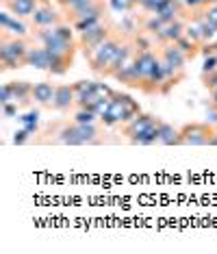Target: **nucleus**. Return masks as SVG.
I'll list each match as a JSON object with an SVG mask.
<instances>
[{"instance_id": "obj_24", "label": "nucleus", "mask_w": 217, "mask_h": 254, "mask_svg": "<svg viewBox=\"0 0 217 254\" xmlns=\"http://www.w3.org/2000/svg\"><path fill=\"white\" fill-rule=\"evenodd\" d=\"M72 120L74 122H81V124H96L100 118L94 111H89V109H74Z\"/></svg>"}, {"instance_id": "obj_35", "label": "nucleus", "mask_w": 217, "mask_h": 254, "mask_svg": "<svg viewBox=\"0 0 217 254\" xmlns=\"http://www.w3.org/2000/svg\"><path fill=\"white\" fill-rule=\"evenodd\" d=\"M202 13L207 15V18L213 22V24H217V4H211V7H207V9H202Z\"/></svg>"}, {"instance_id": "obj_7", "label": "nucleus", "mask_w": 217, "mask_h": 254, "mask_svg": "<svg viewBox=\"0 0 217 254\" xmlns=\"http://www.w3.org/2000/svg\"><path fill=\"white\" fill-rule=\"evenodd\" d=\"M135 53H137V44H135L133 37H128L126 42H124V44L117 48L115 57H113L111 63H108V67H107V72H105V76H102V78H113L119 70H122L124 65H128L130 59L135 57Z\"/></svg>"}, {"instance_id": "obj_2", "label": "nucleus", "mask_w": 217, "mask_h": 254, "mask_svg": "<svg viewBox=\"0 0 217 254\" xmlns=\"http://www.w3.org/2000/svg\"><path fill=\"white\" fill-rule=\"evenodd\" d=\"M139 113H141L139 102L130 94H124V91L115 89L111 94V100H108V109L100 115V122H102V126H107V128H113V126L128 124L130 120H135Z\"/></svg>"}, {"instance_id": "obj_30", "label": "nucleus", "mask_w": 217, "mask_h": 254, "mask_svg": "<svg viewBox=\"0 0 217 254\" xmlns=\"http://www.w3.org/2000/svg\"><path fill=\"white\" fill-rule=\"evenodd\" d=\"M18 109H20L18 102H7V105H2V115L4 118H15V115H18Z\"/></svg>"}, {"instance_id": "obj_34", "label": "nucleus", "mask_w": 217, "mask_h": 254, "mask_svg": "<svg viewBox=\"0 0 217 254\" xmlns=\"http://www.w3.org/2000/svg\"><path fill=\"white\" fill-rule=\"evenodd\" d=\"M207 118H209V122L211 124H217V105H215V102H211V105L207 107Z\"/></svg>"}, {"instance_id": "obj_4", "label": "nucleus", "mask_w": 217, "mask_h": 254, "mask_svg": "<svg viewBox=\"0 0 217 254\" xmlns=\"http://www.w3.org/2000/svg\"><path fill=\"white\" fill-rule=\"evenodd\" d=\"M115 31V24H113V20L107 18L98 22V24H94V26H89L87 31H83V33H78L76 35V42H78V53H81L85 59H89L91 55L96 53V48L105 42V39L111 35V33Z\"/></svg>"}, {"instance_id": "obj_17", "label": "nucleus", "mask_w": 217, "mask_h": 254, "mask_svg": "<svg viewBox=\"0 0 217 254\" xmlns=\"http://www.w3.org/2000/svg\"><path fill=\"white\" fill-rule=\"evenodd\" d=\"M48 63H50L48 72L53 74V76H63V74L72 70L74 55H63V53H53V50H48Z\"/></svg>"}, {"instance_id": "obj_18", "label": "nucleus", "mask_w": 217, "mask_h": 254, "mask_svg": "<svg viewBox=\"0 0 217 254\" xmlns=\"http://www.w3.org/2000/svg\"><path fill=\"white\" fill-rule=\"evenodd\" d=\"M26 65L35 67V70H42V72H48V67H50V63H48V50H46L42 44L33 42L31 50H28V55H26Z\"/></svg>"}, {"instance_id": "obj_9", "label": "nucleus", "mask_w": 217, "mask_h": 254, "mask_svg": "<svg viewBox=\"0 0 217 254\" xmlns=\"http://www.w3.org/2000/svg\"><path fill=\"white\" fill-rule=\"evenodd\" d=\"M76 109V91L72 85H56L54 100L50 105V111L54 113H70Z\"/></svg>"}, {"instance_id": "obj_19", "label": "nucleus", "mask_w": 217, "mask_h": 254, "mask_svg": "<svg viewBox=\"0 0 217 254\" xmlns=\"http://www.w3.org/2000/svg\"><path fill=\"white\" fill-rule=\"evenodd\" d=\"M54 91H56V85L48 83V80L35 83V87H33V100H35L39 107L50 109V105H53V100H54Z\"/></svg>"}, {"instance_id": "obj_14", "label": "nucleus", "mask_w": 217, "mask_h": 254, "mask_svg": "<svg viewBox=\"0 0 217 254\" xmlns=\"http://www.w3.org/2000/svg\"><path fill=\"white\" fill-rule=\"evenodd\" d=\"M159 50V57L169 63V65L178 67V70H187V63H189V59H187V55L182 53V50L178 48L176 44H165V46H157Z\"/></svg>"}, {"instance_id": "obj_5", "label": "nucleus", "mask_w": 217, "mask_h": 254, "mask_svg": "<svg viewBox=\"0 0 217 254\" xmlns=\"http://www.w3.org/2000/svg\"><path fill=\"white\" fill-rule=\"evenodd\" d=\"M215 126L211 122H189L180 126L178 146H213Z\"/></svg>"}, {"instance_id": "obj_11", "label": "nucleus", "mask_w": 217, "mask_h": 254, "mask_svg": "<svg viewBox=\"0 0 217 254\" xmlns=\"http://www.w3.org/2000/svg\"><path fill=\"white\" fill-rule=\"evenodd\" d=\"M113 80H117V83L126 85L130 89H139L141 87V67H139V61H137V57L130 59L128 65H124L122 70H119Z\"/></svg>"}, {"instance_id": "obj_6", "label": "nucleus", "mask_w": 217, "mask_h": 254, "mask_svg": "<svg viewBox=\"0 0 217 254\" xmlns=\"http://www.w3.org/2000/svg\"><path fill=\"white\" fill-rule=\"evenodd\" d=\"M28 22H31L33 31H39V28H50V26H56V24H63L65 15L61 13V11H56L50 0H42L37 11L33 13V18Z\"/></svg>"}, {"instance_id": "obj_10", "label": "nucleus", "mask_w": 217, "mask_h": 254, "mask_svg": "<svg viewBox=\"0 0 217 254\" xmlns=\"http://www.w3.org/2000/svg\"><path fill=\"white\" fill-rule=\"evenodd\" d=\"M157 120H159V118H157L154 113H144V111H141L135 120H130L128 124H122V126H119V135L126 137V139H133V137H137L139 132H144L148 126H152L154 122H157Z\"/></svg>"}, {"instance_id": "obj_27", "label": "nucleus", "mask_w": 217, "mask_h": 254, "mask_svg": "<svg viewBox=\"0 0 217 254\" xmlns=\"http://www.w3.org/2000/svg\"><path fill=\"white\" fill-rule=\"evenodd\" d=\"M72 87H74V91H76V96H78V94H85V91L94 89L96 80H76V83H72Z\"/></svg>"}, {"instance_id": "obj_22", "label": "nucleus", "mask_w": 217, "mask_h": 254, "mask_svg": "<svg viewBox=\"0 0 217 254\" xmlns=\"http://www.w3.org/2000/svg\"><path fill=\"white\" fill-rule=\"evenodd\" d=\"M165 26V22L159 18L157 13H146L144 18L139 20V28H141V33L144 35H150V37H154L157 33H161V28Z\"/></svg>"}, {"instance_id": "obj_29", "label": "nucleus", "mask_w": 217, "mask_h": 254, "mask_svg": "<svg viewBox=\"0 0 217 254\" xmlns=\"http://www.w3.org/2000/svg\"><path fill=\"white\" fill-rule=\"evenodd\" d=\"M217 70V53L215 55H209L204 57V65H202V72H213Z\"/></svg>"}, {"instance_id": "obj_3", "label": "nucleus", "mask_w": 217, "mask_h": 254, "mask_svg": "<svg viewBox=\"0 0 217 254\" xmlns=\"http://www.w3.org/2000/svg\"><path fill=\"white\" fill-rule=\"evenodd\" d=\"M128 39V35H124L122 31L115 26V31L108 35L105 42H102L98 48H96V53L87 59V65H89V70L94 72V74H98V76H105V72H107V67H108V63H111V59L115 57L117 53V48L122 46L124 42Z\"/></svg>"}, {"instance_id": "obj_12", "label": "nucleus", "mask_w": 217, "mask_h": 254, "mask_svg": "<svg viewBox=\"0 0 217 254\" xmlns=\"http://www.w3.org/2000/svg\"><path fill=\"white\" fill-rule=\"evenodd\" d=\"M0 28H4V31L13 33V35H18V37H33L31 22L26 24L22 18H15L11 11H7V13H0Z\"/></svg>"}, {"instance_id": "obj_1", "label": "nucleus", "mask_w": 217, "mask_h": 254, "mask_svg": "<svg viewBox=\"0 0 217 254\" xmlns=\"http://www.w3.org/2000/svg\"><path fill=\"white\" fill-rule=\"evenodd\" d=\"M33 42H35L33 37H18L0 28V72L26 67V55Z\"/></svg>"}, {"instance_id": "obj_31", "label": "nucleus", "mask_w": 217, "mask_h": 254, "mask_svg": "<svg viewBox=\"0 0 217 254\" xmlns=\"http://www.w3.org/2000/svg\"><path fill=\"white\" fill-rule=\"evenodd\" d=\"M28 139H31V132H28L26 128H22V130H18V132H15V137H13V143H15V146H22V143H26Z\"/></svg>"}, {"instance_id": "obj_21", "label": "nucleus", "mask_w": 217, "mask_h": 254, "mask_svg": "<svg viewBox=\"0 0 217 254\" xmlns=\"http://www.w3.org/2000/svg\"><path fill=\"white\" fill-rule=\"evenodd\" d=\"M159 122L161 120H157L152 126H148L144 132H139L133 139H128V143L130 146H154V143H159Z\"/></svg>"}, {"instance_id": "obj_8", "label": "nucleus", "mask_w": 217, "mask_h": 254, "mask_svg": "<svg viewBox=\"0 0 217 254\" xmlns=\"http://www.w3.org/2000/svg\"><path fill=\"white\" fill-rule=\"evenodd\" d=\"M187 22H189V18H178V20H174V22H167V24L161 28V33H157V35L152 37V39H154V44H157V46L176 44L182 35H185V31H187Z\"/></svg>"}, {"instance_id": "obj_32", "label": "nucleus", "mask_w": 217, "mask_h": 254, "mask_svg": "<svg viewBox=\"0 0 217 254\" xmlns=\"http://www.w3.org/2000/svg\"><path fill=\"white\" fill-rule=\"evenodd\" d=\"M217 53V39L215 42H209V44H202V48H200V55L202 57H209V55H215Z\"/></svg>"}, {"instance_id": "obj_15", "label": "nucleus", "mask_w": 217, "mask_h": 254, "mask_svg": "<svg viewBox=\"0 0 217 254\" xmlns=\"http://www.w3.org/2000/svg\"><path fill=\"white\" fill-rule=\"evenodd\" d=\"M100 2L102 0H76V2H72V4H67V7L61 9V13L65 15V22L74 24V22H78L83 15H87L94 7H98Z\"/></svg>"}, {"instance_id": "obj_28", "label": "nucleus", "mask_w": 217, "mask_h": 254, "mask_svg": "<svg viewBox=\"0 0 217 254\" xmlns=\"http://www.w3.org/2000/svg\"><path fill=\"white\" fill-rule=\"evenodd\" d=\"M37 120H39V109H33V111H28V113L22 115L20 122L24 126H28V124H37Z\"/></svg>"}, {"instance_id": "obj_16", "label": "nucleus", "mask_w": 217, "mask_h": 254, "mask_svg": "<svg viewBox=\"0 0 217 254\" xmlns=\"http://www.w3.org/2000/svg\"><path fill=\"white\" fill-rule=\"evenodd\" d=\"M39 2L42 0H2L4 9L11 11L15 18H22V20H31L33 13L37 11Z\"/></svg>"}, {"instance_id": "obj_13", "label": "nucleus", "mask_w": 217, "mask_h": 254, "mask_svg": "<svg viewBox=\"0 0 217 254\" xmlns=\"http://www.w3.org/2000/svg\"><path fill=\"white\" fill-rule=\"evenodd\" d=\"M7 87L11 91V98H13V102H18L20 107H31L33 102V87L35 85L28 83V80H9Z\"/></svg>"}, {"instance_id": "obj_33", "label": "nucleus", "mask_w": 217, "mask_h": 254, "mask_svg": "<svg viewBox=\"0 0 217 254\" xmlns=\"http://www.w3.org/2000/svg\"><path fill=\"white\" fill-rule=\"evenodd\" d=\"M7 102H13V98H11V91L7 87V83L0 87V105H7Z\"/></svg>"}, {"instance_id": "obj_23", "label": "nucleus", "mask_w": 217, "mask_h": 254, "mask_svg": "<svg viewBox=\"0 0 217 254\" xmlns=\"http://www.w3.org/2000/svg\"><path fill=\"white\" fill-rule=\"evenodd\" d=\"M176 46H178L182 53L187 55V59H189V61L196 59V57L200 55V48H202V46H200L198 42H193V39H191V37H187V35H182L178 42H176Z\"/></svg>"}, {"instance_id": "obj_36", "label": "nucleus", "mask_w": 217, "mask_h": 254, "mask_svg": "<svg viewBox=\"0 0 217 254\" xmlns=\"http://www.w3.org/2000/svg\"><path fill=\"white\" fill-rule=\"evenodd\" d=\"M72 2H76V0H56V4H59V9L67 7V4H72Z\"/></svg>"}, {"instance_id": "obj_37", "label": "nucleus", "mask_w": 217, "mask_h": 254, "mask_svg": "<svg viewBox=\"0 0 217 254\" xmlns=\"http://www.w3.org/2000/svg\"><path fill=\"white\" fill-rule=\"evenodd\" d=\"M211 4H217V0H204V9L211 7Z\"/></svg>"}, {"instance_id": "obj_20", "label": "nucleus", "mask_w": 217, "mask_h": 254, "mask_svg": "<svg viewBox=\"0 0 217 254\" xmlns=\"http://www.w3.org/2000/svg\"><path fill=\"white\" fill-rule=\"evenodd\" d=\"M180 139V128H176L169 122H159V143L163 146H178Z\"/></svg>"}, {"instance_id": "obj_38", "label": "nucleus", "mask_w": 217, "mask_h": 254, "mask_svg": "<svg viewBox=\"0 0 217 254\" xmlns=\"http://www.w3.org/2000/svg\"><path fill=\"white\" fill-rule=\"evenodd\" d=\"M213 146H217V124H215V141H213Z\"/></svg>"}, {"instance_id": "obj_26", "label": "nucleus", "mask_w": 217, "mask_h": 254, "mask_svg": "<svg viewBox=\"0 0 217 254\" xmlns=\"http://www.w3.org/2000/svg\"><path fill=\"white\" fill-rule=\"evenodd\" d=\"M200 80H202V85L209 91L217 89V70H213V72H202V74H200Z\"/></svg>"}, {"instance_id": "obj_25", "label": "nucleus", "mask_w": 217, "mask_h": 254, "mask_svg": "<svg viewBox=\"0 0 217 254\" xmlns=\"http://www.w3.org/2000/svg\"><path fill=\"white\" fill-rule=\"evenodd\" d=\"M187 37H191L193 42H198L200 46H202V31H200V24L193 18H189V22H187V31H185Z\"/></svg>"}]
</instances>
